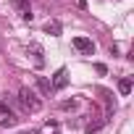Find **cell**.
<instances>
[{
    "mask_svg": "<svg viewBox=\"0 0 134 134\" xmlns=\"http://www.w3.org/2000/svg\"><path fill=\"white\" fill-rule=\"evenodd\" d=\"M74 105H76V100H66V103H60L63 110H69V108H74Z\"/></svg>",
    "mask_w": 134,
    "mask_h": 134,
    "instance_id": "9c48e42d",
    "label": "cell"
},
{
    "mask_svg": "<svg viewBox=\"0 0 134 134\" xmlns=\"http://www.w3.org/2000/svg\"><path fill=\"white\" fill-rule=\"evenodd\" d=\"M118 92H121V95H129V92H131V79H121V82H118Z\"/></svg>",
    "mask_w": 134,
    "mask_h": 134,
    "instance_id": "8992f818",
    "label": "cell"
},
{
    "mask_svg": "<svg viewBox=\"0 0 134 134\" xmlns=\"http://www.w3.org/2000/svg\"><path fill=\"white\" fill-rule=\"evenodd\" d=\"M55 134H60V131H55Z\"/></svg>",
    "mask_w": 134,
    "mask_h": 134,
    "instance_id": "8fae6325",
    "label": "cell"
},
{
    "mask_svg": "<svg viewBox=\"0 0 134 134\" xmlns=\"http://www.w3.org/2000/svg\"><path fill=\"white\" fill-rule=\"evenodd\" d=\"M74 47H76V50H82V53H87V55H92V53H95V42H92V40H87V37H74Z\"/></svg>",
    "mask_w": 134,
    "mask_h": 134,
    "instance_id": "3957f363",
    "label": "cell"
},
{
    "mask_svg": "<svg viewBox=\"0 0 134 134\" xmlns=\"http://www.w3.org/2000/svg\"><path fill=\"white\" fill-rule=\"evenodd\" d=\"M42 29H45V34H50V37H60V32H63V26H60L55 19H53V21H45Z\"/></svg>",
    "mask_w": 134,
    "mask_h": 134,
    "instance_id": "277c9868",
    "label": "cell"
},
{
    "mask_svg": "<svg viewBox=\"0 0 134 134\" xmlns=\"http://www.w3.org/2000/svg\"><path fill=\"white\" fill-rule=\"evenodd\" d=\"M13 124H16V116L13 113H5L3 118H0V126H13Z\"/></svg>",
    "mask_w": 134,
    "mask_h": 134,
    "instance_id": "52a82bcc",
    "label": "cell"
},
{
    "mask_svg": "<svg viewBox=\"0 0 134 134\" xmlns=\"http://www.w3.org/2000/svg\"><path fill=\"white\" fill-rule=\"evenodd\" d=\"M37 84H40V90H42V92H50V82H47L45 76H37Z\"/></svg>",
    "mask_w": 134,
    "mask_h": 134,
    "instance_id": "ba28073f",
    "label": "cell"
},
{
    "mask_svg": "<svg viewBox=\"0 0 134 134\" xmlns=\"http://www.w3.org/2000/svg\"><path fill=\"white\" fill-rule=\"evenodd\" d=\"M19 100H21V105L29 110V113H37L40 108H42V100L34 95V90H29V87H21L19 90Z\"/></svg>",
    "mask_w": 134,
    "mask_h": 134,
    "instance_id": "6da1fadb",
    "label": "cell"
},
{
    "mask_svg": "<svg viewBox=\"0 0 134 134\" xmlns=\"http://www.w3.org/2000/svg\"><path fill=\"white\" fill-rule=\"evenodd\" d=\"M16 5H19V13H21V19H26V21H29V19H32V8H29V3H26V0H19Z\"/></svg>",
    "mask_w": 134,
    "mask_h": 134,
    "instance_id": "5b68a950",
    "label": "cell"
},
{
    "mask_svg": "<svg viewBox=\"0 0 134 134\" xmlns=\"http://www.w3.org/2000/svg\"><path fill=\"white\" fill-rule=\"evenodd\" d=\"M95 71H97V74H105L108 69H105V66H103V63H95Z\"/></svg>",
    "mask_w": 134,
    "mask_h": 134,
    "instance_id": "30bf717a",
    "label": "cell"
},
{
    "mask_svg": "<svg viewBox=\"0 0 134 134\" xmlns=\"http://www.w3.org/2000/svg\"><path fill=\"white\" fill-rule=\"evenodd\" d=\"M66 84H69V71H66V69H58L55 76H53V82H50V87H53V90H63Z\"/></svg>",
    "mask_w": 134,
    "mask_h": 134,
    "instance_id": "7a4b0ae2",
    "label": "cell"
}]
</instances>
